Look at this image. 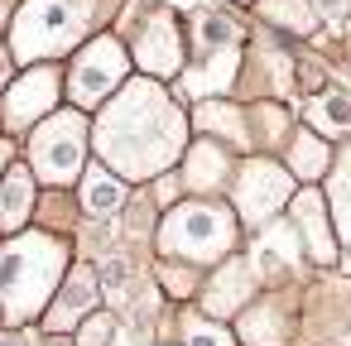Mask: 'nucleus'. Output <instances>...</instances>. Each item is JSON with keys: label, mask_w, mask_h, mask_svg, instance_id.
Segmentation results:
<instances>
[{"label": "nucleus", "mask_w": 351, "mask_h": 346, "mask_svg": "<svg viewBox=\"0 0 351 346\" xmlns=\"http://www.w3.org/2000/svg\"><path fill=\"white\" fill-rule=\"evenodd\" d=\"M92 308H97V274H92L87 264H77V269L63 279V293H58V303H53V312H58V317H53L49 327H53V332H63L68 322L77 327Z\"/></svg>", "instance_id": "nucleus-9"}, {"label": "nucleus", "mask_w": 351, "mask_h": 346, "mask_svg": "<svg viewBox=\"0 0 351 346\" xmlns=\"http://www.w3.org/2000/svg\"><path fill=\"white\" fill-rule=\"evenodd\" d=\"M308 121H313L317 130H327V135H351V97H341V92L317 97V101L308 106Z\"/></svg>", "instance_id": "nucleus-16"}, {"label": "nucleus", "mask_w": 351, "mask_h": 346, "mask_svg": "<svg viewBox=\"0 0 351 346\" xmlns=\"http://www.w3.org/2000/svg\"><path fill=\"white\" fill-rule=\"evenodd\" d=\"M53 92H58V82L49 68H34L29 77H20V87L10 92V111H5L10 125H29L34 116H44L53 106Z\"/></svg>", "instance_id": "nucleus-10"}, {"label": "nucleus", "mask_w": 351, "mask_h": 346, "mask_svg": "<svg viewBox=\"0 0 351 346\" xmlns=\"http://www.w3.org/2000/svg\"><path fill=\"white\" fill-rule=\"evenodd\" d=\"M106 336H111V317L101 312V317H87L73 341H77V346H106Z\"/></svg>", "instance_id": "nucleus-20"}, {"label": "nucleus", "mask_w": 351, "mask_h": 346, "mask_svg": "<svg viewBox=\"0 0 351 346\" xmlns=\"http://www.w3.org/2000/svg\"><path fill=\"white\" fill-rule=\"evenodd\" d=\"M188 346H236L231 341V332H221V327H212V322H188Z\"/></svg>", "instance_id": "nucleus-19"}, {"label": "nucleus", "mask_w": 351, "mask_h": 346, "mask_svg": "<svg viewBox=\"0 0 351 346\" xmlns=\"http://www.w3.org/2000/svg\"><path fill=\"white\" fill-rule=\"evenodd\" d=\"M68 250L53 236H15L5 250H0V308H5L10 322L39 317V308L49 303V293L58 288Z\"/></svg>", "instance_id": "nucleus-2"}, {"label": "nucleus", "mask_w": 351, "mask_h": 346, "mask_svg": "<svg viewBox=\"0 0 351 346\" xmlns=\"http://www.w3.org/2000/svg\"><path fill=\"white\" fill-rule=\"evenodd\" d=\"M284 197H289V173H284V169H274V164H265V159L245 164V173H241V183H236V207H241L245 221L274 217Z\"/></svg>", "instance_id": "nucleus-7"}, {"label": "nucleus", "mask_w": 351, "mask_h": 346, "mask_svg": "<svg viewBox=\"0 0 351 346\" xmlns=\"http://www.w3.org/2000/svg\"><path fill=\"white\" fill-rule=\"evenodd\" d=\"M245 298H250V264L231 260V264L212 279V288H207V312L226 317V312H236Z\"/></svg>", "instance_id": "nucleus-11"}, {"label": "nucleus", "mask_w": 351, "mask_h": 346, "mask_svg": "<svg viewBox=\"0 0 351 346\" xmlns=\"http://www.w3.org/2000/svg\"><path fill=\"white\" fill-rule=\"evenodd\" d=\"M265 20L293 29V34H308L313 29V10L308 5H293V0H274V5H265Z\"/></svg>", "instance_id": "nucleus-18"}, {"label": "nucleus", "mask_w": 351, "mask_h": 346, "mask_svg": "<svg viewBox=\"0 0 351 346\" xmlns=\"http://www.w3.org/2000/svg\"><path fill=\"white\" fill-rule=\"evenodd\" d=\"M317 5H322V10H332V15H337V10H341V5H346V0H317Z\"/></svg>", "instance_id": "nucleus-22"}, {"label": "nucleus", "mask_w": 351, "mask_h": 346, "mask_svg": "<svg viewBox=\"0 0 351 346\" xmlns=\"http://www.w3.org/2000/svg\"><path fill=\"white\" fill-rule=\"evenodd\" d=\"M135 53H140V63H145L154 77L178 73V29H173V20H169V15H154V20L145 25L140 44H135Z\"/></svg>", "instance_id": "nucleus-8"}, {"label": "nucleus", "mask_w": 351, "mask_h": 346, "mask_svg": "<svg viewBox=\"0 0 351 346\" xmlns=\"http://www.w3.org/2000/svg\"><path fill=\"white\" fill-rule=\"evenodd\" d=\"M183 116L178 106L149 87V82H130L116 106L101 116L97 125V149L106 159V169L125 173V178H149L159 169L173 164V154L183 149Z\"/></svg>", "instance_id": "nucleus-1"}, {"label": "nucleus", "mask_w": 351, "mask_h": 346, "mask_svg": "<svg viewBox=\"0 0 351 346\" xmlns=\"http://www.w3.org/2000/svg\"><path fill=\"white\" fill-rule=\"evenodd\" d=\"M293 169H298L303 178H317V173L327 169V145H322L317 135H298V140H293Z\"/></svg>", "instance_id": "nucleus-17"}, {"label": "nucleus", "mask_w": 351, "mask_h": 346, "mask_svg": "<svg viewBox=\"0 0 351 346\" xmlns=\"http://www.w3.org/2000/svg\"><path fill=\"white\" fill-rule=\"evenodd\" d=\"M5 77H10V58H5V53H0V82H5Z\"/></svg>", "instance_id": "nucleus-23"}, {"label": "nucleus", "mask_w": 351, "mask_h": 346, "mask_svg": "<svg viewBox=\"0 0 351 346\" xmlns=\"http://www.w3.org/2000/svg\"><path fill=\"white\" fill-rule=\"evenodd\" d=\"M293 217H298V231H303L313 260H332V236H327V221H322V197L317 193H303L293 202Z\"/></svg>", "instance_id": "nucleus-14"}, {"label": "nucleus", "mask_w": 351, "mask_h": 346, "mask_svg": "<svg viewBox=\"0 0 351 346\" xmlns=\"http://www.w3.org/2000/svg\"><path fill=\"white\" fill-rule=\"evenodd\" d=\"M49 346H77V341H68V336H53V341H49Z\"/></svg>", "instance_id": "nucleus-24"}, {"label": "nucleus", "mask_w": 351, "mask_h": 346, "mask_svg": "<svg viewBox=\"0 0 351 346\" xmlns=\"http://www.w3.org/2000/svg\"><path fill=\"white\" fill-rule=\"evenodd\" d=\"M82 140H87V130H82L77 116H49L34 130V145H29L34 173L44 183H68L82 169Z\"/></svg>", "instance_id": "nucleus-5"}, {"label": "nucleus", "mask_w": 351, "mask_h": 346, "mask_svg": "<svg viewBox=\"0 0 351 346\" xmlns=\"http://www.w3.org/2000/svg\"><path fill=\"white\" fill-rule=\"evenodd\" d=\"M82 29H87V0H29L15 20V53L20 58L63 53Z\"/></svg>", "instance_id": "nucleus-3"}, {"label": "nucleus", "mask_w": 351, "mask_h": 346, "mask_svg": "<svg viewBox=\"0 0 351 346\" xmlns=\"http://www.w3.org/2000/svg\"><path fill=\"white\" fill-rule=\"evenodd\" d=\"M121 77H125V53H121V44L97 39V44L73 63L68 92H73L77 106H97L101 97H111V87H121Z\"/></svg>", "instance_id": "nucleus-6"}, {"label": "nucleus", "mask_w": 351, "mask_h": 346, "mask_svg": "<svg viewBox=\"0 0 351 346\" xmlns=\"http://www.w3.org/2000/svg\"><path fill=\"white\" fill-rule=\"evenodd\" d=\"M0 346H29L25 336H15V332H0Z\"/></svg>", "instance_id": "nucleus-21"}, {"label": "nucleus", "mask_w": 351, "mask_h": 346, "mask_svg": "<svg viewBox=\"0 0 351 346\" xmlns=\"http://www.w3.org/2000/svg\"><path fill=\"white\" fill-rule=\"evenodd\" d=\"M82 207H87L92 217L121 212V207H125V183H121L111 169H92V173L82 178Z\"/></svg>", "instance_id": "nucleus-13"}, {"label": "nucleus", "mask_w": 351, "mask_h": 346, "mask_svg": "<svg viewBox=\"0 0 351 346\" xmlns=\"http://www.w3.org/2000/svg\"><path fill=\"white\" fill-rule=\"evenodd\" d=\"M29 212H34V178L25 169H10L5 183H0V231L25 226Z\"/></svg>", "instance_id": "nucleus-12"}, {"label": "nucleus", "mask_w": 351, "mask_h": 346, "mask_svg": "<svg viewBox=\"0 0 351 346\" xmlns=\"http://www.w3.org/2000/svg\"><path fill=\"white\" fill-rule=\"evenodd\" d=\"M217 183H226V154H221V145H197L188 154V188L207 193Z\"/></svg>", "instance_id": "nucleus-15"}, {"label": "nucleus", "mask_w": 351, "mask_h": 346, "mask_svg": "<svg viewBox=\"0 0 351 346\" xmlns=\"http://www.w3.org/2000/svg\"><path fill=\"white\" fill-rule=\"evenodd\" d=\"M5 159H10V145H0V164H5Z\"/></svg>", "instance_id": "nucleus-25"}, {"label": "nucleus", "mask_w": 351, "mask_h": 346, "mask_svg": "<svg viewBox=\"0 0 351 346\" xmlns=\"http://www.w3.org/2000/svg\"><path fill=\"white\" fill-rule=\"evenodd\" d=\"M236 245V221L231 212L212 207V202H188L173 207L164 221V250L183 255V260H221Z\"/></svg>", "instance_id": "nucleus-4"}]
</instances>
